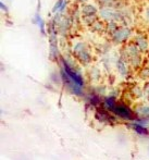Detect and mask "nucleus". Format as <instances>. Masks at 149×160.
Masks as SVG:
<instances>
[{
    "mask_svg": "<svg viewBox=\"0 0 149 160\" xmlns=\"http://www.w3.org/2000/svg\"><path fill=\"white\" fill-rule=\"evenodd\" d=\"M60 71H62L72 82L77 84L78 86L85 87V78L83 74L77 69H75L69 60L63 57L60 58Z\"/></svg>",
    "mask_w": 149,
    "mask_h": 160,
    "instance_id": "f257e3e1",
    "label": "nucleus"
},
{
    "mask_svg": "<svg viewBox=\"0 0 149 160\" xmlns=\"http://www.w3.org/2000/svg\"><path fill=\"white\" fill-rule=\"evenodd\" d=\"M112 114L117 117L119 120L127 121V122H133L137 119V116L135 113V110L132 109L128 105L124 103L123 101H118L117 105L111 111Z\"/></svg>",
    "mask_w": 149,
    "mask_h": 160,
    "instance_id": "f03ea898",
    "label": "nucleus"
},
{
    "mask_svg": "<svg viewBox=\"0 0 149 160\" xmlns=\"http://www.w3.org/2000/svg\"><path fill=\"white\" fill-rule=\"evenodd\" d=\"M57 28L53 21H51L49 25V58L52 61H58L60 58L59 47H58V36Z\"/></svg>",
    "mask_w": 149,
    "mask_h": 160,
    "instance_id": "7ed1b4c3",
    "label": "nucleus"
},
{
    "mask_svg": "<svg viewBox=\"0 0 149 160\" xmlns=\"http://www.w3.org/2000/svg\"><path fill=\"white\" fill-rule=\"evenodd\" d=\"M94 117L100 124L103 125H116L119 123V119L110 111H108L106 108H103V106L95 110Z\"/></svg>",
    "mask_w": 149,
    "mask_h": 160,
    "instance_id": "20e7f679",
    "label": "nucleus"
},
{
    "mask_svg": "<svg viewBox=\"0 0 149 160\" xmlns=\"http://www.w3.org/2000/svg\"><path fill=\"white\" fill-rule=\"evenodd\" d=\"M74 57L83 64H88L92 61V52L84 42H76L73 47Z\"/></svg>",
    "mask_w": 149,
    "mask_h": 160,
    "instance_id": "39448f33",
    "label": "nucleus"
},
{
    "mask_svg": "<svg viewBox=\"0 0 149 160\" xmlns=\"http://www.w3.org/2000/svg\"><path fill=\"white\" fill-rule=\"evenodd\" d=\"M126 53V62H128V64H131L134 68H138L141 65L142 62V57H141V50L137 48L136 45H131L127 46L125 50Z\"/></svg>",
    "mask_w": 149,
    "mask_h": 160,
    "instance_id": "423d86ee",
    "label": "nucleus"
},
{
    "mask_svg": "<svg viewBox=\"0 0 149 160\" xmlns=\"http://www.w3.org/2000/svg\"><path fill=\"white\" fill-rule=\"evenodd\" d=\"M84 98H85V101H86L87 106L92 108L94 110H96L97 108H100L101 106H102L103 97H101V95H99L97 92L87 93Z\"/></svg>",
    "mask_w": 149,
    "mask_h": 160,
    "instance_id": "0eeeda50",
    "label": "nucleus"
},
{
    "mask_svg": "<svg viewBox=\"0 0 149 160\" xmlns=\"http://www.w3.org/2000/svg\"><path fill=\"white\" fill-rule=\"evenodd\" d=\"M127 128H131L135 134H137L138 136H142V137H147L149 136V128L148 127H145V125H142L139 123L135 122H128L127 124Z\"/></svg>",
    "mask_w": 149,
    "mask_h": 160,
    "instance_id": "6e6552de",
    "label": "nucleus"
},
{
    "mask_svg": "<svg viewBox=\"0 0 149 160\" xmlns=\"http://www.w3.org/2000/svg\"><path fill=\"white\" fill-rule=\"evenodd\" d=\"M130 34H131V31L128 30V28H120L112 34V40H113V42H116V44H122V42H124L127 39Z\"/></svg>",
    "mask_w": 149,
    "mask_h": 160,
    "instance_id": "1a4fd4ad",
    "label": "nucleus"
},
{
    "mask_svg": "<svg viewBox=\"0 0 149 160\" xmlns=\"http://www.w3.org/2000/svg\"><path fill=\"white\" fill-rule=\"evenodd\" d=\"M137 118H149V105L148 103H143L139 105L135 109Z\"/></svg>",
    "mask_w": 149,
    "mask_h": 160,
    "instance_id": "9d476101",
    "label": "nucleus"
},
{
    "mask_svg": "<svg viewBox=\"0 0 149 160\" xmlns=\"http://www.w3.org/2000/svg\"><path fill=\"white\" fill-rule=\"evenodd\" d=\"M135 45L137 46V48L141 51L145 52V51H148L149 46H148V42L146 39V37L144 35H138L136 37V42H135Z\"/></svg>",
    "mask_w": 149,
    "mask_h": 160,
    "instance_id": "9b49d317",
    "label": "nucleus"
},
{
    "mask_svg": "<svg viewBox=\"0 0 149 160\" xmlns=\"http://www.w3.org/2000/svg\"><path fill=\"white\" fill-rule=\"evenodd\" d=\"M33 22L39 28L40 33H42V35H46V25H45V21L42 20V18L40 17L39 12H36V14L34 15Z\"/></svg>",
    "mask_w": 149,
    "mask_h": 160,
    "instance_id": "f8f14e48",
    "label": "nucleus"
},
{
    "mask_svg": "<svg viewBox=\"0 0 149 160\" xmlns=\"http://www.w3.org/2000/svg\"><path fill=\"white\" fill-rule=\"evenodd\" d=\"M117 67H118V70L122 76H126L128 73V69H127V62L124 60V58H120L117 62Z\"/></svg>",
    "mask_w": 149,
    "mask_h": 160,
    "instance_id": "ddd939ff",
    "label": "nucleus"
},
{
    "mask_svg": "<svg viewBox=\"0 0 149 160\" xmlns=\"http://www.w3.org/2000/svg\"><path fill=\"white\" fill-rule=\"evenodd\" d=\"M67 6V0H57V2L55 3V7H53L52 11L53 12H57V13H59V14H61V13L65 10Z\"/></svg>",
    "mask_w": 149,
    "mask_h": 160,
    "instance_id": "4468645a",
    "label": "nucleus"
},
{
    "mask_svg": "<svg viewBox=\"0 0 149 160\" xmlns=\"http://www.w3.org/2000/svg\"><path fill=\"white\" fill-rule=\"evenodd\" d=\"M96 14V9L94 8V6L90 4H85L83 7V15L86 18H92Z\"/></svg>",
    "mask_w": 149,
    "mask_h": 160,
    "instance_id": "2eb2a0df",
    "label": "nucleus"
},
{
    "mask_svg": "<svg viewBox=\"0 0 149 160\" xmlns=\"http://www.w3.org/2000/svg\"><path fill=\"white\" fill-rule=\"evenodd\" d=\"M0 6H1V10H3V11H8V7L6 6V4L3 3V2H0Z\"/></svg>",
    "mask_w": 149,
    "mask_h": 160,
    "instance_id": "dca6fc26",
    "label": "nucleus"
},
{
    "mask_svg": "<svg viewBox=\"0 0 149 160\" xmlns=\"http://www.w3.org/2000/svg\"><path fill=\"white\" fill-rule=\"evenodd\" d=\"M146 18H147V20L149 21V8L146 10Z\"/></svg>",
    "mask_w": 149,
    "mask_h": 160,
    "instance_id": "f3484780",
    "label": "nucleus"
},
{
    "mask_svg": "<svg viewBox=\"0 0 149 160\" xmlns=\"http://www.w3.org/2000/svg\"><path fill=\"white\" fill-rule=\"evenodd\" d=\"M99 1L101 2V3H106L107 1H109V0H99Z\"/></svg>",
    "mask_w": 149,
    "mask_h": 160,
    "instance_id": "a211bd4d",
    "label": "nucleus"
},
{
    "mask_svg": "<svg viewBox=\"0 0 149 160\" xmlns=\"http://www.w3.org/2000/svg\"><path fill=\"white\" fill-rule=\"evenodd\" d=\"M148 154H149V146H148Z\"/></svg>",
    "mask_w": 149,
    "mask_h": 160,
    "instance_id": "6ab92c4d",
    "label": "nucleus"
},
{
    "mask_svg": "<svg viewBox=\"0 0 149 160\" xmlns=\"http://www.w3.org/2000/svg\"><path fill=\"white\" fill-rule=\"evenodd\" d=\"M82 1H86V0H82Z\"/></svg>",
    "mask_w": 149,
    "mask_h": 160,
    "instance_id": "aec40b11",
    "label": "nucleus"
}]
</instances>
